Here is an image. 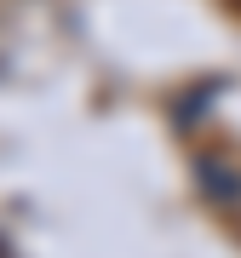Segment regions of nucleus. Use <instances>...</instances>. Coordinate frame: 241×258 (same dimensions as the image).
Wrapping results in <instances>:
<instances>
[]
</instances>
